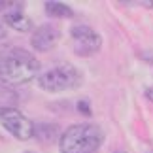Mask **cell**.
Masks as SVG:
<instances>
[{
  "label": "cell",
  "mask_w": 153,
  "mask_h": 153,
  "mask_svg": "<svg viewBox=\"0 0 153 153\" xmlns=\"http://www.w3.org/2000/svg\"><path fill=\"white\" fill-rule=\"evenodd\" d=\"M59 40H61V30H59V27L51 25V23H45V25L34 28V32L30 36V45H32L34 51L45 53V51L55 48L59 44Z\"/></svg>",
  "instance_id": "8992f818"
},
{
  "label": "cell",
  "mask_w": 153,
  "mask_h": 153,
  "mask_svg": "<svg viewBox=\"0 0 153 153\" xmlns=\"http://www.w3.org/2000/svg\"><path fill=\"white\" fill-rule=\"evenodd\" d=\"M34 138H38L44 144H51L53 140L61 138V134H59L57 125H53V123H40V125H34Z\"/></svg>",
  "instance_id": "ba28073f"
},
{
  "label": "cell",
  "mask_w": 153,
  "mask_h": 153,
  "mask_svg": "<svg viewBox=\"0 0 153 153\" xmlns=\"http://www.w3.org/2000/svg\"><path fill=\"white\" fill-rule=\"evenodd\" d=\"M79 83H81V74L72 64H59V66H53L38 76L40 89L48 93H61L66 89H74Z\"/></svg>",
  "instance_id": "3957f363"
},
{
  "label": "cell",
  "mask_w": 153,
  "mask_h": 153,
  "mask_svg": "<svg viewBox=\"0 0 153 153\" xmlns=\"http://www.w3.org/2000/svg\"><path fill=\"white\" fill-rule=\"evenodd\" d=\"M6 36H8V30H6V25H4V23H0V40H4Z\"/></svg>",
  "instance_id": "8fae6325"
},
{
  "label": "cell",
  "mask_w": 153,
  "mask_h": 153,
  "mask_svg": "<svg viewBox=\"0 0 153 153\" xmlns=\"http://www.w3.org/2000/svg\"><path fill=\"white\" fill-rule=\"evenodd\" d=\"M6 6H10V4H6V2H0V11H2V10L6 8Z\"/></svg>",
  "instance_id": "7c38bea8"
},
{
  "label": "cell",
  "mask_w": 153,
  "mask_h": 153,
  "mask_svg": "<svg viewBox=\"0 0 153 153\" xmlns=\"http://www.w3.org/2000/svg\"><path fill=\"white\" fill-rule=\"evenodd\" d=\"M78 110H79L83 115H91V108H89V104H87L85 100H79V102H78Z\"/></svg>",
  "instance_id": "30bf717a"
},
{
  "label": "cell",
  "mask_w": 153,
  "mask_h": 153,
  "mask_svg": "<svg viewBox=\"0 0 153 153\" xmlns=\"http://www.w3.org/2000/svg\"><path fill=\"white\" fill-rule=\"evenodd\" d=\"M4 25L13 28L17 32H30L32 30V19L28 15H25L19 10H11L4 13Z\"/></svg>",
  "instance_id": "52a82bcc"
},
{
  "label": "cell",
  "mask_w": 153,
  "mask_h": 153,
  "mask_svg": "<svg viewBox=\"0 0 153 153\" xmlns=\"http://www.w3.org/2000/svg\"><path fill=\"white\" fill-rule=\"evenodd\" d=\"M114 153H127V151H121V149H119V151H114Z\"/></svg>",
  "instance_id": "4fadbf2b"
},
{
  "label": "cell",
  "mask_w": 153,
  "mask_h": 153,
  "mask_svg": "<svg viewBox=\"0 0 153 153\" xmlns=\"http://www.w3.org/2000/svg\"><path fill=\"white\" fill-rule=\"evenodd\" d=\"M23 153H36V151H23Z\"/></svg>",
  "instance_id": "5bb4252c"
},
{
  "label": "cell",
  "mask_w": 153,
  "mask_h": 153,
  "mask_svg": "<svg viewBox=\"0 0 153 153\" xmlns=\"http://www.w3.org/2000/svg\"><path fill=\"white\" fill-rule=\"evenodd\" d=\"M70 36L74 42V51L79 57H91L102 48L100 34L87 25H74L70 28Z\"/></svg>",
  "instance_id": "5b68a950"
},
{
  "label": "cell",
  "mask_w": 153,
  "mask_h": 153,
  "mask_svg": "<svg viewBox=\"0 0 153 153\" xmlns=\"http://www.w3.org/2000/svg\"><path fill=\"white\" fill-rule=\"evenodd\" d=\"M0 125L21 142H27L34 136V123L17 108H10V106L0 108Z\"/></svg>",
  "instance_id": "277c9868"
},
{
  "label": "cell",
  "mask_w": 153,
  "mask_h": 153,
  "mask_svg": "<svg viewBox=\"0 0 153 153\" xmlns=\"http://www.w3.org/2000/svg\"><path fill=\"white\" fill-rule=\"evenodd\" d=\"M40 76V61L25 49H13L0 59V81L23 85Z\"/></svg>",
  "instance_id": "6da1fadb"
},
{
  "label": "cell",
  "mask_w": 153,
  "mask_h": 153,
  "mask_svg": "<svg viewBox=\"0 0 153 153\" xmlns=\"http://www.w3.org/2000/svg\"><path fill=\"white\" fill-rule=\"evenodd\" d=\"M44 8H45V13L51 15V17H66V19L68 17H74L72 8L62 4V2H45Z\"/></svg>",
  "instance_id": "9c48e42d"
},
{
  "label": "cell",
  "mask_w": 153,
  "mask_h": 153,
  "mask_svg": "<svg viewBox=\"0 0 153 153\" xmlns=\"http://www.w3.org/2000/svg\"><path fill=\"white\" fill-rule=\"evenodd\" d=\"M104 142V131L95 123H78L68 127L59 138L61 153H95Z\"/></svg>",
  "instance_id": "7a4b0ae2"
}]
</instances>
